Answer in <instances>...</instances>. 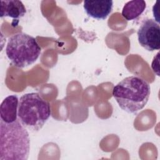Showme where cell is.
I'll list each match as a JSON object with an SVG mask.
<instances>
[{"mask_svg":"<svg viewBox=\"0 0 160 160\" xmlns=\"http://www.w3.org/2000/svg\"><path fill=\"white\" fill-rule=\"evenodd\" d=\"M19 99L16 95L6 97L0 106L1 121L6 123H12L18 120Z\"/></svg>","mask_w":160,"mask_h":160,"instance_id":"obj_7","label":"cell"},{"mask_svg":"<svg viewBox=\"0 0 160 160\" xmlns=\"http://www.w3.org/2000/svg\"><path fill=\"white\" fill-rule=\"evenodd\" d=\"M137 33L138 42L144 49L149 51L160 49V27L154 19L144 20Z\"/></svg>","mask_w":160,"mask_h":160,"instance_id":"obj_5","label":"cell"},{"mask_svg":"<svg viewBox=\"0 0 160 160\" xmlns=\"http://www.w3.org/2000/svg\"><path fill=\"white\" fill-rule=\"evenodd\" d=\"M146 3L142 0H133L126 2L122 9V16L127 21L136 19L144 11Z\"/></svg>","mask_w":160,"mask_h":160,"instance_id":"obj_9","label":"cell"},{"mask_svg":"<svg viewBox=\"0 0 160 160\" xmlns=\"http://www.w3.org/2000/svg\"><path fill=\"white\" fill-rule=\"evenodd\" d=\"M41 48L36 39L24 32L11 36L6 48V54L17 68H23L33 64L39 58Z\"/></svg>","mask_w":160,"mask_h":160,"instance_id":"obj_4","label":"cell"},{"mask_svg":"<svg viewBox=\"0 0 160 160\" xmlns=\"http://www.w3.org/2000/svg\"><path fill=\"white\" fill-rule=\"evenodd\" d=\"M30 139L26 128L18 119L12 123L0 122V160H26Z\"/></svg>","mask_w":160,"mask_h":160,"instance_id":"obj_2","label":"cell"},{"mask_svg":"<svg viewBox=\"0 0 160 160\" xmlns=\"http://www.w3.org/2000/svg\"><path fill=\"white\" fill-rule=\"evenodd\" d=\"M51 113L49 102L37 92L24 94L19 100L18 118L27 129L39 131L49 118Z\"/></svg>","mask_w":160,"mask_h":160,"instance_id":"obj_3","label":"cell"},{"mask_svg":"<svg viewBox=\"0 0 160 160\" xmlns=\"http://www.w3.org/2000/svg\"><path fill=\"white\" fill-rule=\"evenodd\" d=\"M84 9L86 14L96 19H105L112 9L113 1L111 0L84 1Z\"/></svg>","mask_w":160,"mask_h":160,"instance_id":"obj_6","label":"cell"},{"mask_svg":"<svg viewBox=\"0 0 160 160\" xmlns=\"http://www.w3.org/2000/svg\"><path fill=\"white\" fill-rule=\"evenodd\" d=\"M0 11L1 18L9 17L14 19L23 17L26 12L24 5L18 0H1Z\"/></svg>","mask_w":160,"mask_h":160,"instance_id":"obj_8","label":"cell"},{"mask_svg":"<svg viewBox=\"0 0 160 160\" xmlns=\"http://www.w3.org/2000/svg\"><path fill=\"white\" fill-rule=\"evenodd\" d=\"M150 93L148 82L138 76L125 78L112 89V96L119 106L131 114L137 113L146 105Z\"/></svg>","mask_w":160,"mask_h":160,"instance_id":"obj_1","label":"cell"}]
</instances>
